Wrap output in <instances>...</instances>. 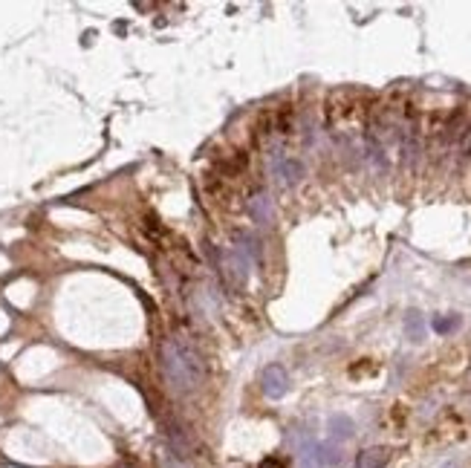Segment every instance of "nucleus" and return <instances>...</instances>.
I'll return each mask as SVG.
<instances>
[{"label": "nucleus", "instance_id": "7", "mask_svg": "<svg viewBox=\"0 0 471 468\" xmlns=\"http://www.w3.org/2000/svg\"><path fill=\"white\" fill-rule=\"evenodd\" d=\"M388 457H391L388 448H364V451L356 457V468H384Z\"/></svg>", "mask_w": 471, "mask_h": 468}, {"label": "nucleus", "instance_id": "6", "mask_svg": "<svg viewBox=\"0 0 471 468\" xmlns=\"http://www.w3.org/2000/svg\"><path fill=\"white\" fill-rule=\"evenodd\" d=\"M165 434H168V451L185 462L188 454H191V442L185 440V434H183L180 428H174V425H168V431H165Z\"/></svg>", "mask_w": 471, "mask_h": 468}, {"label": "nucleus", "instance_id": "13", "mask_svg": "<svg viewBox=\"0 0 471 468\" xmlns=\"http://www.w3.org/2000/svg\"><path fill=\"white\" fill-rule=\"evenodd\" d=\"M460 151H462V156H471V127H468V131H465V139H462Z\"/></svg>", "mask_w": 471, "mask_h": 468}, {"label": "nucleus", "instance_id": "9", "mask_svg": "<svg viewBox=\"0 0 471 468\" xmlns=\"http://www.w3.org/2000/svg\"><path fill=\"white\" fill-rule=\"evenodd\" d=\"M341 448L335 442H318V465H338Z\"/></svg>", "mask_w": 471, "mask_h": 468}, {"label": "nucleus", "instance_id": "8", "mask_svg": "<svg viewBox=\"0 0 471 468\" xmlns=\"http://www.w3.org/2000/svg\"><path fill=\"white\" fill-rule=\"evenodd\" d=\"M405 332H408L411 342H422V338H425V321H422L419 312H408V318H405Z\"/></svg>", "mask_w": 471, "mask_h": 468}, {"label": "nucleus", "instance_id": "5", "mask_svg": "<svg viewBox=\"0 0 471 468\" xmlns=\"http://www.w3.org/2000/svg\"><path fill=\"white\" fill-rule=\"evenodd\" d=\"M249 214L254 217V223H261V226L272 223V200H269L266 194L251 197V200H249Z\"/></svg>", "mask_w": 471, "mask_h": 468}, {"label": "nucleus", "instance_id": "1", "mask_svg": "<svg viewBox=\"0 0 471 468\" xmlns=\"http://www.w3.org/2000/svg\"><path fill=\"white\" fill-rule=\"evenodd\" d=\"M162 373L168 388L185 396L194 393L202 381V361L194 347H188L183 338H168L162 344Z\"/></svg>", "mask_w": 471, "mask_h": 468}, {"label": "nucleus", "instance_id": "10", "mask_svg": "<svg viewBox=\"0 0 471 468\" xmlns=\"http://www.w3.org/2000/svg\"><path fill=\"white\" fill-rule=\"evenodd\" d=\"M460 324H462V318H460V315H440V318H434V324H431V327H434L440 335H448V332H454Z\"/></svg>", "mask_w": 471, "mask_h": 468}, {"label": "nucleus", "instance_id": "4", "mask_svg": "<svg viewBox=\"0 0 471 468\" xmlns=\"http://www.w3.org/2000/svg\"><path fill=\"white\" fill-rule=\"evenodd\" d=\"M327 428H330L332 442H338V440H350V437H353V431H356V425H353V419H350V416H345V413H335V416H330Z\"/></svg>", "mask_w": 471, "mask_h": 468}, {"label": "nucleus", "instance_id": "2", "mask_svg": "<svg viewBox=\"0 0 471 468\" xmlns=\"http://www.w3.org/2000/svg\"><path fill=\"white\" fill-rule=\"evenodd\" d=\"M286 391H289V376H286V370H283L281 364H269V367L264 370V393H266L269 399H283Z\"/></svg>", "mask_w": 471, "mask_h": 468}, {"label": "nucleus", "instance_id": "11", "mask_svg": "<svg viewBox=\"0 0 471 468\" xmlns=\"http://www.w3.org/2000/svg\"><path fill=\"white\" fill-rule=\"evenodd\" d=\"M159 468H188L180 457H174V454H170L168 448H162L159 451Z\"/></svg>", "mask_w": 471, "mask_h": 468}, {"label": "nucleus", "instance_id": "3", "mask_svg": "<svg viewBox=\"0 0 471 468\" xmlns=\"http://www.w3.org/2000/svg\"><path fill=\"white\" fill-rule=\"evenodd\" d=\"M272 168H275V174H278V177H283L286 185H295L298 180L304 177V165L298 162V159H281V156H278Z\"/></svg>", "mask_w": 471, "mask_h": 468}, {"label": "nucleus", "instance_id": "14", "mask_svg": "<svg viewBox=\"0 0 471 468\" xmlns=\"http://www.w3.org/2000/svg\"><path fill=\"white\" fill-rule=\"evenodd\" d=\"M119 468H131V465H119Z\"/></svg>", "mask_w": 471, "mask_h": 468}, {"label": "nucleus", "instance_id": "12", "mask_svg": "<svg viewBox=\"0 0 471 468\" xmlns=\"http://www.w3.org/2000/svg\"><path fill=\"white\" fill-rule=\"evenodd\" d=\"M258 468H286V465H283V459H278V457H269V459H264Z\"/></svg>", "mask_w": 471, "mask_h": 468}]
</instances>
